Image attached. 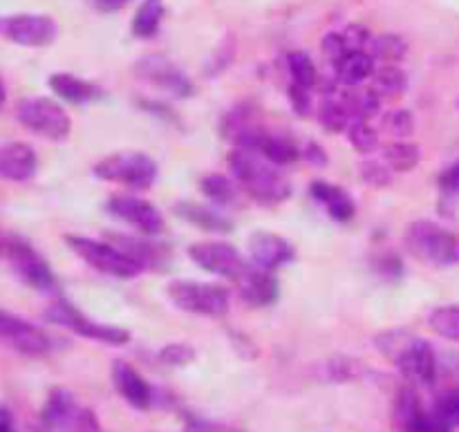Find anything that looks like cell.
<instances>
[{
    "mask_svg": "<svg viewBox=\"0 0 459 432\" xmlns=\"http://www.w3.org/2000/svg\"><path fill=\"white\" fill-rule=\"evenodd\" d=\"M128 3H133V0H94V4H97L99 12H103V13L119 12V9H124Z\"/></svg>",
    "mask_w": 459,
    "mask_h": 432,
    "instance_id": "obj_46",
    "label": "cell"
},
{
    "mask_svg": "<svg viewBox=\"0 0 459 432\" xmlns=\"http://www.w3.org/2000/svg\"><path fill=\"white\" fill-rule=\"evenodd\" d=\"M255 152L263 155L267 161H272L273 166H278V168L303 160V151H300L291 139L278 137V134H272V133H267L263 139H260Z\"/></svg>",
    "mask_w": 459,
    "mask_h": 432,
    "instance_id": "obj_27",
    "label": "cell"
},
{
    "mask_svg": "<svg viewBox=\"0 0 459 432\" xmlns=\"http://www.w3.org/2000/svg\"><path fill=\"white\" fill-rule=\"evenodd\" d=\"M106 209L112 218L121 220V222L130 224V227H134L137 231H142V236H160L166 229L164 215H161L151 202L143 200V197L115 195L108 200Z\"/></svg>",
    "mask_w": 459,
    "mask_h": 432,
    "instance_id": "obj_11",
    "label": "cell"
},
{
    "mask_svg": "<svg viewBox=\"0 0 459 432\" xmlns=\"http://www.w3.org/2000/svg\"><path fill=\"white\" fill-rule=\"evenodd\" d=\"M48 321L54 323V325L65 327V330H72L74 334L83 336V339L97 341V343L115 345V348L130 343L128 330L90 321V318H85L79 309L72 307L65 300H56V303L48 309Z\"/></svg>",
    "mask_w": 459,
    "mask_h": 432,
    "instance_id": "obj_7",
    "label": "cell"
},
{
    "mask_svg": "<svg viewBox=\"0 0 459 432\" xmlns=\"http://www.w3.org/2000/svg\"><path fill=\"white\" fill-rule=\"evenodd\" d=\"M49 88H52L54 94L61 97L63 101L76 103V106L92 101V99H97L99 94H101L94 83L79 79V76L74 74H67V72H56V74L49 76Z\"/></svg>",
    "mask_w": 459,
    "mask_h": 432,
    "instance_id": "obj_24",
    "label": "cell"
},
{
    "mask_svg": "<svg viewBox=\"0 0 459 432\" xmlns=\"http://www.w3.org/2000/svg\"><path fill=\"white\" fill-rule=\"evenodd\" d=\"M429 327L437 336L459 343V305H444L429 314Z\"/></svg>",
    "mask_w": 459,
    "mask_h": 432,
    "instance_id": "obj_34",
    "label": "cell"
},
{
    "mask_svg": "<svg viewBox=\"0 0 459 432\" xmlns=\"http://www.w3.org/2000/svg\"><path fill=\"white\" fill-rule=\"evenodd\" d=\"M247 246H249L251 263L260 269H267V272H273L282 264H290L296 258L294 245L287 238L272 231L251 233Z\"/></svg>",
    "mask_w": 459,
    "mask_h": 432,
    "instance_id": "obj_15",
    "label": "cell"
},
{
    "mask_svg": "<svg viewBox=\"0 0 459 432\" xmlns=\"http://www.w3.org/2000/svg\"><path fill=\"white\" fill-rule=\"evenodd\" d=\"M384 128L397 139H406L415 133V117L408 110H394L384 117Z\"/></svg>",
    "mask_w": 459,
    "mask_h": 432,
    "instance_id": "obj_38",
    "label": "cell"
},
{
    "mask_svg": "<svg viewBox=\"0 0 459 432\" xmlns=\"http://www.w3.org/2000/svg\"><path fill=\"white\" fill-rule=\"evenodd\" d=\"M36 173V152L27 143H7L0 148V177L25 182Z\"/></svg>",
    "mask_w": 459,
    "mask_h": 432,
    "instance_id": "obj_20",
    "label": "cell"
},
{
    "mask_svg": "<svg viewBox=\"0 0 459 432\" xmlns=\"http://www.w3.org/2000/svg\"><path fill=\"white\" fill-rule=\"evenodd\" d=\"M408 254L424 264L433 267H453L459 264V236L446 231L429 220H417L406 229L403 236Z\"/></svg>",
    "mask_w": 459,
    "mask_h": 432,
    "instance_id": "obj_2",
    "label": "cell"
},
{
    "mask_svg": "<svg viewBox=\"0 0 459 432\" xmlns=\"http://www.w3.org/2000/svg\"><path fill=\"white\" fill-rule=\"evenodd\" d=\"M134 72H137L139 79L148 81L155 88L164 90V92L173 94L178 99L188 97L193 92L191 79L166 56H157V54L143 56L142 61L134 63Z\"/></svg>",
    "mask_w": 459,
    "mask_h": 432,
    "instance_id": "obj_12",
    "label": "cell"
},
{
    "mask_svg": "<svg viewBox=\"0 0 459 432\" xmlns=\"http://www.w3.org/2000/svg\"><path fill=\"white\" fill-rule=\"evenodd\" d=\"M421 415H424V408H421V399L415 393V388L399 390L397 399H394V419H397L399 430H406Z\"/></svg>",
    "mask_w": 459,
    "mask_h": 432,
    "instance_id": "obj_35",
    "label": "cell"
},
{
    "mask_svg": "<svg viewBox=\"0 0 459 432\" xmlns=\"http://www.w3.org/2000/svg\"><path fill=\"white\" fill-rule=\"evenodd\" d=\"M334 67V79L345 88H357L363 85L375 74V58L370 52H350L341 58Z\"/></svg>",
    "mask_w": 459,
    "mask_h": 432,
    "instance_id": "obj_22",
    "label": "cell"
},
{
    "mask_svg": "<svg viewBox=\"0 0 459 432\" xmlns=\"http://www.w3.org/2000/svg\"><path fill=\"white\" fill-rule=\"evenodd\" d=\"M94 175L103 182L121 184V186L146 191L157 179V164L146 152L121 151L103 157L94 164Z\"/></svg>",
    "mask_w": 459,
    "mask_h": 432,
    "instance_id": "obj_3",
    "label": "cell"
},
{
    "mask_svg": "<svg viewBox=\"0 0 459 432\" xmlns=\"http://www.w3.org/2000/svg\"><path fill=\"white\" fill-rule=\"evenodd\" d=\"M0 343L25 357H40L49 350L45 332L9 312H0Z\"/></svg>",
    "mask_w": 459,
    "mask_h": 432,
    "instance_id": "obj_13",
    "label": "cell"
},
{
    "mask_svg": "<svg viewBox=\"0 0 459 432\" xmlns=\"http://www.w3.org/2000/svg\"><path fill=\"white\" fill-rule=\"evenodd\" d=\"M160 361L173 367L188 366L191 361H195V350L186 343H170L160 352Z\"/></svg>",
    "mask_w": 459,
    "mask_h": 432,
    "instance_id": "obj_39",
    "label": "cell"
},
{
    "mask_svg": "<svg viewBox=\"0 0 459 432\" xmlns=\"http://www.w3.org/2000/svg\"><path fill=\"white\" fill-rule=\"evenodd\" d=\"M348 139L350 146L357 152H361V155H370V152L379 148V133L368 121H354L348 128Z\"/></svg>",
    "mask_w": 459,
    "mask_h": 432,
    "instance_id": "obj_36",
    "label": "cell"
},
{
    "mask_svg": "<svg viewBox=\"0 0 459 432\" xmlns=\"http://www.w3.org/2000/svg\"><path fill=\"white\" fill-rule=\"evenodd\" d=\"M361 170V179L363 184L372 188H385L390 182H393V170L384 164V160L377 161V160H368L359 166Z\"/></svg>",
    "mask_w": 459,
    "mask_h": 432,
    "instance_id": "obj_37",
    "label": "cell"
},
{
    "mask_svg": "<svg viewBox=\"0 0 459 432\" xmlns=\"http://www.w3.org/2000/svg\"><path fill=\"white\" fill-rule=\"evenodd\" d=\"M0 36L22 48H48L56 40L58 25L45 13H9L0 16Z\"/></svg>",
    "mask_w": 459,
    "mask_h": 432,
    "instance_id": "obj_8",
    "label": "cell"
},
{
    "mask_svg": "<svg viewBox=\"0 0 459 432\" xmlns=\"http://www.w3.org/2000/svg\"><path fill=\"white\" fill-rule=\"evenodd\" d=\"M81 410H76L74 397H72L67 390L56 388L52 394H49L48 403L43 408V424L48 426L49 430H61L67 428V426H74L76 417H79Z\"/></svg>",
    "mask_w": 459,
    "mask_h": 432,
    "instance_id": "obj_25",
    "label": "cell"
},
{
    "mask_svg": "<svg viewBox=\"0 0 459 432\" xmlns=\"http://www.w3.org/2000/svg\"><path fill=\"white\" fill-rule=\"evenodd\" d=\"M439 191L446 197L459 195V161L448 166V168L439 175Z\"/></svg>",
    "mask_w": 459,
    "mask_h": 432,
    "instance_id": "obj_43",
    "label": "cell"
},
{
    "mask_svg": "<svg viewBox=\"0 0 459 432\" xmlns=\"http://www.w3.org/2000/svg\"><path fill=\"white\" fill-rule=\"evenodd\" d=\"M16 119L22 128L49 142H63L72 130L70 115L48 97L21 99L16 106Z\"/></svg>",
    "mask_w": 459,
    "mask_h": 432,
    "instance_id": "obj_5",
    "label": "cell"
},
{
    "mask_svg": "<svg viewBox=\"0 0 459 432\" xmlns=\"http://www.w3.org/2000/svg\"><path fill=\"white\" fill-rule=\"evenodd\" d=\"M354 121L357 119H354L350 108L345 106V101L341 99L339 90H336L334 94H327V97L323 99L321 108H318V124H321L327 133L332 134L348 133V128L354 124Z\"/></svg>",
    "mask_w": 459,
    "mask_h": 432,
    "instance_id": "obj_26",
    "label": "cell"
},
{
    "mask_svg": "<svg viewBox=\"0 0 459 432\" xmlns=\"http://www.w3.org/2000/svg\"><path fill=\"white\" fill-rule=\"evenodd\" d=\"M303 160L312 161L314 166H325V164H327L325 151H323V148L318 146L316 142H309L307 146L303 148Z\"/></svg>",
    "mask_w": 459,
    "mask_h": 432,
    "instance_id": "obj_45",
    "label": "cell"
},
{
    "mask_svg": "<svg viewBox=\"0 0 459 432\" xmlns=\"http://www.w3.org/2000/svg\"><path fill=\"white\" fill-rule=\"evenodd\" d=\"M399 372L403 379L415 385H433L437 376V359H435L433 348L424 339H408L402 352L394 357Z\"/></svg>",
    "mask_w": 459,
    "mask_h": 432,
    "instance_id": "obj_14",
    "label": "cell"
},
{
    "mask_svg": "<svg viewBox=\"0 0 459 432\" xmlns=\"http://www.w3.org/2000/svg\"><path fill=\"white\" fill-rule=\"evenodd\" d=\"M106 240H110L112 246L121 251L124 255H128L139 269H164L169 264V251L161 245H152V242L142 240V238L133 236H106Z\"/></svg>",
    "mask_w": 459,
    "mask_h": 432,
    "instance_id": "obj_19",
    "label": "cell"
},
{
    "mask_svg": "<svg viewBox=\"0 0 459 432\" xmlns=\"http://www.w3.org/2000/svg\"><path fill=\"white\" fill-rule=\"evenodd\" d=\"M164 0H143L133 18V34L137 39H152L164 21Z\"/></svg>",
    "mask_w": 459,
    "mask_h": 432,
    "instance_id": "obj_30",
    "label": "cell"
},
{
    "mask_svg": "<svg viewBox=\"0 0 459 432\" xmlns=\"http://www.w3.org/2000/svg\"><path fill=\"white\" fill-rule=\"evenodd\" d=\"M236 287L240 298L251 307H269L278 300V281L272 272L249 264L240 276L236 278Z\"/></svg>",
    "mask_w": 459,
    "mask_h": 432,
    "instance_id": "obj_17",
    "label": "cell"
},
{
    "mask_svg": "<svg viewBox=\"0 0 459 432\" xmlns=\"http://www.w3.org/2000/svg\"><path fill=\"white\" fill-rule=\"evenodd\" d=\"M112 384L117 393L134 408V410H148L152 403V390L148 381L134 370L130 363L115 361L112 363Z\"/></svg>",
    "mask_w": 459,
    "mask_h": 432,
    "instance_id": "obj_18",
    "label": "cell"
},
{
    "mask_svg": "<svg viewBox=\"0 0 459 432\" xmlns=\"http://www.w3.org/2000/svg\"><path fill=\"white\" fill-rule=\"evenodd\" d=\"M65 242L85 264H90L97 272L106 273V276L134 278L142 273V269L128 255L121 254L117 246H112L110 242L92 240V238L83 236H65Z\"/></svg>",
    "mask_w": 459,
    "mask_h": 432,
    "instance_id": "obj_6",
    "label": "cell"
},
{
    "mask_svg": "<svg viewBox=\"0 0 459 432\" xmlns=\"http://www.w3.org/2000/svg\"><path fill=\"white\" fill-rule=\"evenodd\" d=\"M188 258L204 272L231 278V281H236L249 267L240 251L229 242H197V245L188 246Z\"/></svg>",
    "mask_w": 459,
    "mask_h": 432,
    "instance_id": "obj_10",
    "label": "cell"
},
{
    "mask_svg": "<svg viewBox=\"0 0 459 432\" xmlns=\"http://www.w3.org/2000/svg\"><path fill=\"white\" fill-rule=\"evenodd\" d=\"M74 432H106L92 410H81L74 421Z\"/></svg>",
    "mask_w": 459,
    "mask_h": 432,
    "instance_id": "obj_44",
    "label": "cell"
},
{
    "mask_svg": "<svg viewBox=\"0 0 459 432\" xmlns=\"http://www.w3.org/2000/svg\"><path fill=\"white\" fill-rule=\"evenodd\" d=\"M4 99H7V94H4V85H3V81H0V108L4 106Z\"/></svg>",
    "mask_w": 459,
    "mask_h": 432,
    "instance_id": "obj_48",
    "label": "cell"
},
{
    "mask_svg": "<svg viewBox=\"0 0 459 432\" xmlns=\"http://www.w3.org/2000/svg\"><path fill=\"white\" fill-rule=\"evenodd\" d=\"M0 432H12V417L0 410Z\"/></svg>",
    "mask_w": 459,
    "mask_h": 432,
    "instance_id": "obj_47",
    "label": "cell"
},
{
    "mask_svg": "<svg viewBox=\"0 0 459 432\" xmlns=\"http://www.w3.org/2000/svg\"><path fill=\"white\" fill-rule=\"evenodd\" d=\"M321 48H323V54H325V58L332 63V65H336L345 54H350L348 43H345L343 39V31H330V34L323 39Z\"/></svg>",
    "mask_w": 459,
    "mask_h": 432,
    "instance_id": "obj_41",
    "label": "cell"
},
{
    "mask_svg": "<svg viewBox=\"0 0 459 432\" xmlns=\"http://www.w3.org/2000/svg\"><path fill=\"white\" fill-rule=\"evenodd\" d=\"M9 260H12L13 272L21 276L25 285L34 287L39 291L54 289V273L49 272L48 263L31 249L25 242H13L9 246Z\"/></svg>",
    "mask_w": 459,
    "mask_h": 432,
    "instance_id": "obj_16",
    "label": "cell"
},
{
    "mask_svg": "<svg viewBox=\"0 0 459 432\" xmlns=\"http://www.w3.org/2000/svg\"><path fill=\"white\" fill-rule=\"evenodd\" d=\"M220 134L224 142L233 143L240 151L255 152L260 139L267 134V128L263 125V115L258 108L251 103H238L220 121Z\"/></svg>",
    "mask_w": 459,
    "mask_h": 432,
    "instance_id": "obj_9",
    "label": "cell"
},
{
    "mask_svg": "<svg viewBox=\"0 0 459 432\" xmlns=\"http://www.w3.org/2000/svg\"><path fill=\"white\" fill-rule=\"evenodd\" d=\"M287 70H290V76H291L290 83L299 85V88L314 90L318 85V70L307 52L287 54Z\"/></svg>",
    "mask_w": 459,
    "mask_h": 432,
    "instance_id": "obj_33",
    "label": "cell"
},
{
    "mask_svg": "<svg viewBox=\"0 0 459 432\" xmlns=\"http://www.w3.org/2000/svg\"><path fill=\"white\" fill-rule=\"evenodd\" d=\"M368 52L372 58H379L385 65H397L408 54V43L399 34H379L372 36Z\"/></svg>",
    "mask_w": 459,
    "mask_h": 432,
    "instance_id": "obj_32",
    "label": "cell"
},
{
    "mask_svg": "<svg viewBox=\"0 0 459 432\" xmlns=\"http://www.w3.org/2000/svg\"><path fill=\"white\" fill-rule=\"evenodd\" d=\"M231 177L236 179L238 186L247 193L254 202L263 206H276L290 200L291 184L278 166L264 160L263 155L251 151H240L233 148L227 157Z\"/></svg>",
    "mask_w": 459,
    "mask_h": 432,
    "instance_id": "obj_1",
    "label": "cell"
},
{
    "mask_svg": "<svg viewBox=\"0 0 459 432\" xmlns=\"http://www.w3.org/2000/svg\"><path fill=\"white\" fill-rule=\"evenodd\" d=\"M202 193L209 197L213 204L218 206H231L236 204L238 197H240V191H238V182L233 177H227L222 173H213V175H206L202 179Z\"/></svg>",
    "mask_w": 459,
    "mask_h": 432,
    "instance_id": "obj_31",
    "label": "cell"
},
{
    "mask_svg": "<svg viewBox=\"0 0 459 432\" xmlns=\"http://www.w3.org/2000/svg\"><path fill=\"white\" fill-rule=\"evenodd\" d=\"M175 213L179 215L186 222L195 224L197 229L202 231H211V233H229L233 231V222L222 215L220 211L211 209V206L204 204H195V202H179L175 206Z\"/></svg>",
    "mask_w": 459,
    "mask_h": 432,
    "instance_id": "obj_23",
    "label": "cell"
},
{
    "mask_svg": "<svg viewBox=\"0 0 459 432\" xmlns=\"http://www.w3.org/2000/svg\"><path fill=\"white\" fill-rule=\"evenodd\" d=\"M384 164L394 173H411L420 166L421 148L412 142H390L381 148Z\"/></svg>",
    "mask_w": 459,
    "mask_h": 432,
    "instance_id": "obj_28",
    "label": "cell"
},
{
    "mask_svg": "<svg viewBox=\"0 0 459 432\" xmlns=\"http://www.w3.org/2000/svg\"><path fill=\"white\" fill-rule=\"evenodd\" d=\"M287 94H290L291 108H294L296 115L307 117L309 112H312V90H305V88H299V85L290 83Z\"/></svg>",
    "mask_w": 459,
    "mask_h": 432,
    "instance_id": "obj_42",
    "label": "cell"
},
{
    "mask_svg": "<svg viewBox=\"0 0 459 432\" xmlns=\"http://www.w3.org/2000/svg\"><path fill=\"white\" fill-rule=\"evenodd\" d=\"M169 298L178 309L197 316L220 318L229 312V291L220 285L200 281H173L169 285Z\"/></svg>",
    "mask_w": 459,
    "mask_h": 432,
    "instance_id": "obj_4",
    "label": "cell"
},
{
    "mask_svg": "<svg viewBox=\"0 0 459 432\" xmlns=\"http://www.w3.org/2000/svg\"><path fill=\"white\" fill-rule=\"evenodd\" d=\"M435 415L442 421H446L451 428H457L459 426V390H451V393L444 394L437 402V408H435Z\"/></svg>",
    "mask_w": 459,
    "mask_h": 432,
    "instance_id": "obj_40",
    "label": "cell"
},
{
    "mask_svg": "<svg viewBox=\"0 0 459 432\" xmlns=\"http://www.w3.org/2000/svg\"><path fill=\"white\" fill-rule=\"evenodd\" d=\"M408 88L406 72L399 65H381L372 74V90L381 99H399Z\"/></svg>",
    "mask_w": 459,
    "mask_h": 432,
    "instance_id": "obj_29",
    "label": "cell"
},
{
    "mask_svg": "<svg viewBox=\"0 0 459 432\" xmlns=\"http://www.w3.org/2000/svg\"><path fill=\"white\" fill-rule=\"evenodd\" d=\"M309 193H312V197L318 204L325 206L327 215L339 220V222H348V220H352L354 213H357V204H354V200L350 197V193L345 191V188L334 186V184L330 182H318L316 179V182H312V186H309Z\"/></svg>",
    "mask_w": 459,
    "mask_h": 432,
    "instance_id": "obj_21",
    "label": "cell"
}]
</instances>
